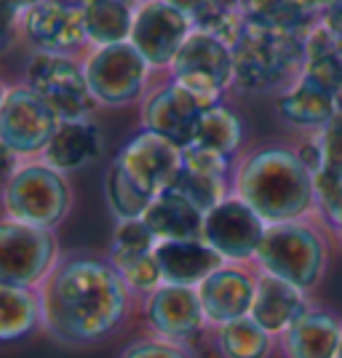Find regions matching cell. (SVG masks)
Here are the masks:
<instances>
[{
	"label": "cell",
	"instance_id": "cell-10",
	"mask_svg": "<svg viewBox=\"0 0 342 358\" xmlns=\"http://www.w3.org/2000/svg\"><path fill=\"white\" fill-rule=\"evenodd\" d=\"M62 254L54 230L24 222H0V284L41 289L57 270Z\"/></svg>",
	"mask_w": 342,
	"mask_h": 358
},
{
	"label": "cell",
	"instance_id": "cell-27",
	"mask_svg": "<svg viewBox=\"0 0 342 358\" xmlns=\"http://www.w3.org/2000/svg\"><path fill=\"white\" fill-rule=\"evenodd\" d=\"M243 136H246V129H243V120L236 110L220 102V105L208 107L206 113L198 120V129H195V148L211 150V152H220L230 161H238L241 150H243Z\"/></svg>",
	"mask_w": 342,
	"mask_h": 358
},
{
	"label": "cell",
	"instance_id": "cell-34",
	"mask_svg": "<svg viewBox=\"0 0 342 358\" xmlns=\"http://www.w3.org/2000/svg\"><path fill=\"white\" fill-rule=\"evenodd\" d=\"M118 358H195V356L187 345L169 343V340L148 334L142 340H134L131 345H126L120 350Z\"/></svg>",
	"mask_w": 342,
	"mask_h": 358
},
{
	"label": "cell",
	"instance_id": "cell-36",
	"mask_svg": "<svg viewBox=\"0 0 342 358\" xmlns=\"http://www.w3.org/2000/svg\"><path fill=\"white\" fill-rule=\"evenodd\" d=\"M292 3L297 6L299 14L313 19V16H327V11L337 3V0H292Z\"/></svg>",
	"mask_w": 342,
	"mask_h": 358
},
{
	"label": "cell",
	"instance_id": "cell-9",
	"mask_svg": "<svg viewBox=\"0 0 342 358\" xmlns=\"http://www.w3.org/2000/svg\"><path fill=\"white\" fill-rule=\"evenodd\" d=\"M166 75L182 83L185 89L198 94L201 99L220 105L225 94L236 89L233 45H227L211 32L193 30L187 35V41L182 43Z\"/></svg>",
	"mask_w": 342,
	"mask_h": 358
},
{
	"label": "cell",
	"instance_id": "cell-22",
	"mask_svg": "<svg viewBox=\"0 0 342 358\" xmlns=\"http://www.w3.org/2000/svg\"><path fill=\"white\" fill-rule=\"evenodd\" d=\"M155 257L161 262L164 284L198 286L214 270L225 265V259L208 246L206 241H161L155 246Z\"/></svg>",
	"mask_w": 342,
	"mask_h": 358
},
{
	"label": "cell",
	"instance_id": "cell-16",
	"mask_svg": "<svg viewBox=\"0 0 342 358\" xmlns=\"http://www.w3.org/2000/svg\"><path fill=\"white\" fill-rule=\"evenodd\" d=\"M190 32H193V24L187 16L179 14L177 8H171L164 0H150L136 8L129 43L145 57L152 70L169 73L171 62Z\"/></svg>",
	"mask_w": 342,
	"mask_h": 358
},
{
	"label": "cell",
	"instance_id": "cell-5",
	"mask_svg": "<svg viewBox=\"0 0 342 358\" xmlns=\"http://www.w3.org/2000/svg\"><path fill=\"white\" fill-rule=\"evenodd\" d=\"M73 209V187L67 174L48 164L22 161L3 187V217L43 230H57Z\"/></svg>",
	"mask_w": 342,
	"mask_h": 358
},
{
	"label": "cell",
	"instance_id": "cell-2",
	"mask_svg": "<svg viewBox=\"0 0 342 358\" xmlns=\"http://www.w3.org/2000/svg\"><path fill=\"white\" fill-rule=\"evenodd\" d=\"M233 193L265 224L318 217L315 177L297 148L289 145H259L243 152L233 169Z\"/></svg>",
	"mask_w": 342,
	"mask_h": 358
},
{
	"label": "cell",
	"instance_id": "cell-8",
	"mask_svg": "<svg viewBox=\"0 0 342 358\" xmlns=\"http://www.w3.org/2000/svg\"><path fill=\"white\" fill-rule=\"evenodd\" d=\"M45 105L57 113L59 120H89L94 110L89 80L83 73V62L67 54L32 51L24 64V78Z\"/></svg>",
	"mask_w": 342,
	"mask_h": 358
},
{
	"label": "cell",
	"instance_id": "cell-3",
	"mask_svg": "<svg viewBox=\"0 0 342 358\" xmlns=\"http://www.w3.org/2000/svg\"><path fill=\"white\" fill-rule=\"evenodd\" d=\"M236 86L246 94L289 89L305 67V35L270 30L246 22L233 45Z\"/></svg>",
	"mask_w": 342,
	"mask_h": 358
},
{
	"label": "cell",
	"instance_id": "cell-35",
	"mask_svg": "<svg viewBox=\"0 0 342 358\" xmlns=\"http://www.w3.org/2000/svg\"><path fill=\"white\" fill-rule=\"evenodd\" d=\"M110 246L126 249V252H155L158 238L145 220H129V222H118Z\"/></svg>",
	"mask_w": 342,
	"mask_h": 358
},
{
	"label": "cell",
	"instance_id": "cell-4",
	"mask_svg": "<svg viewBox=\"0 0 342 358\" xmlns=\"http://www.w3.org/2000/svg\"><path fill=\"white\" fill-rule=\"evenodd\" d=\"M254 265L311 294L327 275L329 265V241L321 217L268 224Z\"/></svg>",
	"mask_w": 342,
	"mask_h": 358
},
{
	"label": "cell",
	"instance_id": "cell-28",
	"mask_svg": "<svg viewBox=\"0 0 342 358\" xmlns=\"http://www.w3.org/2000/svg\"><path fill=\"white\" fill-rule=\"evenodd\" d=\"M220 358H270L278 348V337L262 329L252 315L211 329Z\"/></svg>",
	"mask_w": 342,
	"mask_h": 358
},
{
	"label": "cell",
	"instance_id": "cell-17",
	"mask_svg": "<svg viewBox=\"0 0 342 358\" xmlns=\"http://www.w3.org/2000/svg\"><path fill=\"white\" fill-rule=\"evenodd\" d=\"M259 268L254 262H225L198 286L208 327H222L252 313Z\"/></svg>",
	"mask_w": 342,
	"mask_h": 358
},
{
	"label": "cell",
	"instance_id": "cell-40",
	"mask_svg": "<svg viewBox=\"0 0 342 358\" xmlns=\"http://www.w3.org/2000/svg\"><path fill=\"white\" fill-rule=\"evenodd\" d=\"M142 3H150V0H142Z\"/></svg>",
	"mask_w": 342,
	"mask_h": 358
},
{
	"label": "cell",
	"instance_id": "cell-31",
	"mask_svg": "<svg viewBox=\"0 0 342 358\" xmlns=\"http://www.w3.org/2000/svg\"><path fill=\"white\" fill-rule=\"evenodd\" d=\"M238 6L243 11V19L259 27L294 32V35H305L311 30L308 27L311 19L299 14L292 0H238Z\"/></svg>",
	"mask_w": 342,
	"mask_h": 358
},
{
	"label": "cell",
	"instance_id": "cell-18",
	"mask_svg": "<svg viewBox=\"0 0 342 358\" xmlns=\"http://www.w3.org/2000/svg\"><path fill=\"white\" fill-rule=\"evenodd\" d=\"M185 164L174 190L190 198L198 209L208 214L214 206H220L225 198L233 195V169L236 161L225 158L220 152L204 148H185Z\"/></svg>",
	"mask_w": 342,
	"mask_h": 358
},
{
	"label": "cell",
	"instance_id": "cell-20",
	"mask_svg": "<svg viewBox=\"0 0 342 358\" xmlns=\"http://www.w3.org/2000/svg\"><path fill=\"white\" fill-rule=\"evenodd\" d=\"M102 131L94 120H62L54 139L48 142L41 161L62 174H75L97 164L102 155Z\"/></svg>",
	"mask_w": 342,
	"mask_h": 358
},
{
	"label": "cell",
	"instance_id": "cell-11",
	"mask_svg": "<svg viewBox=\"0 0 342 358\" xmlns=\"http://www.w3.org/2000/svg\"><path fill=\"white\" fill-rule=\"evenodd\" d=\"M145 324L152 337H161L169 343L190 345L211 331L208 318L204 313V302L198 297L195 286L164 284L155 289L148 299L139 302Z\"/></svg>",
	"mask_w": 342,
	"mask_h": 358
},
{
	"label": "cell",
	"instance_id": "cell-38",
	"mask_svg": "<svg viewBox=\"0 0 342 358\" xmlns=\"http://www.w3.org/2000/svg\"><path fill=\"white\" fill-rule=\"evenodd\" d=\"M324 24H327V30L340 41V45H342V0H337L332 8L327 11V16L321 19Z\"/></svg>",
	"mask_w": 342,
	"mask_h": 358
},
{
	"label": "cell",
	"instance_id": "cell-15",
	"mask_svg": "<svg viewBox=\"0 0 342 358\" xmlns=\"http://www.w3.org/2000/svg\"><path fill=\"white\" fill-rule=\"evenodd\" d=\"M19 30L35 51L45 54L78 57L83 48H89L80 3L45 0L19 19Z\"/></svg>",
	"mask_w": 342,
	"mask_h": 358
},
{
	"label": "cell",
	"instance_id": "cell-24",
	"mask_svg": "<svg viewBox=\"0 0 342 358\" xmlns=\"http://www.w3.org/2000/svg\"><path fill=\"white\" fill-rule=\"evenodd\" d=\"M142 220L155 233L158 243L161 241H201L206 214L198 209L190 198H185L179 190L171 187V190L155 195V201L150 203Z\"/></svg>",
	"mask_w": 342,
	"mask_h": 358
},
{
	"label": "cell",
	"instance_id": "cell-39",
	"mask_svg": "<svg viewBox=\"0 0 342 358\" xmlns=\"http://www.w3.org/2000/svg\"><path fill=\"white\" fill-rule=\"evenodd\" d=\"M334 358H342V337H340V348H337V356Z\"/></svg>",
	"mask_w": 342,
	"mask_h": 358
},
{
	"label": "cell",
	"instance_id": "cell-25",
	"mask_svg": "<svg viewBox=\"0 0 342 358\" xmlns=\"http://www.w3.org/2000/svg\"><path fill=\"white\" fill-rule=\"evenodd\" d=\"M89 48L126 43L134 30L136 8L131 0H80Z\"/></svg>",
	"mask_w": 342,
	"mask_h": 358
},
{
	"label": "cell",
	"instance_id": "cell-6",
	"mask_svg": "<svg viewBox=\"0 0 342 358\" xmlns=\"http://www.w3.org/2000/svg\"><path fill=\"white\" fill-rule=\"evenodd\" d=\"M80 62L97 105L126 107L148 96L152 67L129 41L104 48H89Z\"/></svg>",
	"mask_w": 342,
	"mask_h": 358
},
{
	"label": "cell",
	"instance_id": "cell-12",
	"mask_svg": "<svg viewBox=\"0 0 342 358\" xmlns=\"http://www.w3.org/2000/svg\"><path fill=\"white\" fill-rule=\"evenodd\" d=\"M139 107H142L139 110L142 131L166 136V139H171L174 145L185 150L193 145L201 115L214 105L169 78L166 83L150 89Z\"/></svg>",
	"mask_w": 342,
	"mask_h": 358
},
{
	"label": "cell",
	"instance_id": "cell-32",
	"mask_svg": "<svg viewBox=\"0 0 342 358\" xmlns=\"http://www.w3.org/2000/svg\"><path fill=\"white\" fill-rule=\"evenodd\" d=\"M313 177H315L318 217L342 246V182L327 177V174H313Z\"/></svg>",
	"mask_w": 342,
	"mask_h": 358
},
{
	"label": "cell",
	"instance_id": "cell-30",
	"mask_svg": "<svg viewBox=\"0 0 342 358\" xmlns=\"http://www.w3.org/2000/svg\"><path fill=\"white\" fill-rule=\"evenodd\" d=\"M104 201H107V206H110L113 217L118 222L142 220L145 211L150 209V203H152V198L136 187L115 158H113V164L107 169V177H104Z\"/></svg>",
	"mask_w": 342,
	"mask_h": 358
},
{
	"label": "cell",
	"instance_id": "cell-29",
	"mask_svg": "<svg viewBox=\"0 0 342 358\" xmlns=\"http://www.w3.org/2000/svg\"><path fill=\"white\" fill-rule=\"evenodd\" d=\"M107 259L136 302L148 299L155 289L164 286V273H161V262L155 252H126V249L110 246Z\"/></svg>",
	"mask_w": 342,
	"mask_h": 358
},
{
	"label": "cell",
	"instance_id": "cell-23",
	"mask_svg": "<svg viewBox=\"0 0 342 358\" xmlns=\"http://www.w3.org/2000/svg\"><path fill=\"white\" fill-rule=\"evenodd\" d=\"M276 110L289 126L305 129V131H318L324 129L329 120L342 110V99L315 86L305 78H297L289 89L278 94Z\"/></svg>",
	"mask_w": 342,
	"mask_h": 358
},
{
	"label": "cell",
	"instance_id": "cell-7",
	"mask_svg": "<svg viewBox=\"0 0 342 358\" xmlns=\"http://www.w3.org/2000/svg\"><path fill=\"white\" fill-rule=\"evenodd\" d=\"M62 120L35 91L19 80L6 83L0 96V145L19 161H38Z\"/></svg>",
	"mask_w": 342,
	"mask_h": 358
},
{
	"label": "cell",
	"instance_id": "cell-19",
	"mask_svg": "<svg viewBox=\"0 0 342 358\" xmlns=\"http://www.w3.org/2000/svg\"><path fill=\"white\" fill-rule=\"evenodd\" d=\"M313 299L299 286L283 281L278 275H270L259 270L257 294L252 302V318L262 329H268L273 337H283L305 313H311Z\"/></svg>",
	"mask_w": 342,
	"mask_h": 358
},
{
	"label": "cell",
	"instance_id": "cell-13",
	"mask_svg": "<svg viewBox=\"0 0 342 358\" xmlns=\"http://www.w3.org/2000/svg\"><path fill=\"white\" fill-rule=\"evenodd\" d=\"M182 152L185 150L166 136H158L152 131H139L120 148L115 161L136 187L155 201V195L171 190L177 185L179 174H182V164H185Z\"/></svg>",
	"mask_w": 342,
	"mask_h": 358
},
{
	"label": "cell",
	"instance_id": "cell-14",
	"mask_svg": "<svg viewBox=\"0 0 342 358\" xmlns=\"http://www.w3.org/2000/svg\"><path fill=\"white\" fill-rule=\"evenodd\" d=\"M268 224L262 217L233 193L206 214L204 241L225 262H254Z\"/></svg>",
	"mask_w": 342,
	"mask_h": 358
},
{
	"label": "cell",
	"instance_id": "cell-1",
	"mask_svg": "<svg viewBox=\"0 0 342 358\" xmlns=\"http://www.w3.org/2000/svg\"><path fill=\"white\" fill-rule=\"evenodd\" d=\"M43 334L67 348L110 340L139 305L120 281L107 254H64L41 286Z\"/></svg>",
	"mask_w": 342,
	"mask_h": 358
},
{
	"label": "cell",
	"instance_id": "cell-26",
	"mask_svg": "<svg viewBox=\"0 0 342 358\" xmlns=\"http://www.w3.org/2000/svg\"><path fill=\"white\" fill-rule=\"evenodd\" d=\"M43 331L41 289L0 284V340L8 345Z\"/></svg>",
	"mask_w": 342,
	"mask_h": 358
},
{
	"label": "cell",
	"instance_id": "cell-37",
	"mask_svg": "<svg viewBox=\"0 0 342 358\" xmlns=\"http://www.w3.org/2000/svg\"><path fill=\"white\" fill-rule=\"evenodd\" d=\"M41 3H45V0H3V8H6L8 22H14V19H22L27 11H32Z\"/></svg>",
	"mask_w": 342,
	"mask_h": 358
},
{
	"label": "cell",
	"instance_id": "cell-33",
	"mask_svg": "<svg viewBox=\"0 0 342 358\" xmlns=\"http://www.w3.org/2000/svg\"><path fill=\"white\" fill-rule=\"evenodd\" d=\"M321 150V169L315 174H327L342 182V110L329 120L324 129L313 131Z\"/></svg>",
	"mask_w": 342,
	"mask_h": 358
},
{
	"label": "cell",
	"instance_id": "cell-21",
	"mask_svg": "<svg viewBox=\"0 0 342 358\" xmlns=\"http://www.w3.org/2000/svg\"><path fill=\"white\" fill-rule=\"evenodd\" d=\"M340 337V315L327 308H313L283 337H278V350L283 358H334Z\"/></svg>",
	"mask_w": 342,
	"mask_h": 358
}]
</instances>
